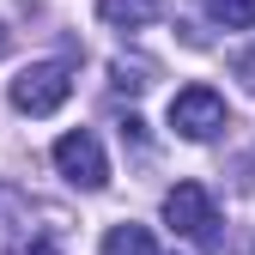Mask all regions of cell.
<instances>
[{"label":"cell","mask_w":255,"mask_h":255,"mask_svg":"<svg viewBox=\"0 0 255 255\" xmlns=\"http://www.w3.org/2000/svg\"><path fill=\"white\" fill-rule=\"evenodd\" d=\"M61 243H67V213L0 182V255H61Z\"/></svg>","instance_id":"6da1fadb"},{"label":"cell","mask_w":255,"mask_h":255,"mask_svg":"<svg viewBox=\"0 0 255 255\" xmlns=\"http://www.w3.org/2000/svg\"><path fill=\"white\" fill-rule=\"evenodd\" d=\"M73 98V67L67 61H37L12 79V110L18 116H55L61 104Z\"/></svg>","instance_id":"7a4b0ae2"},{"label":"cell","mask_w":255,"mask_h":255,"mask_svg":"<svg viewBox=\"0 0 255 255\" xmlns=\"http://www.w3.org/2000/svg\"><path fill=\"white\" fill-rule=\"evenodd\" d=\"M55 170L67 176L73 188H85V195H98V188L110 182V164H104V146L91 128H73V134L55 140Z\"/></svg>","instance_id":"3957f363"},{"label":"cell","mask_w":255,"mask_h":255,"mask_svg":"<svg viewBox=\"0 0 255 255\" xmlns=\"http://www.w3.org/2000/svg\"><path fill=\"white\" fill-rule=\"evenodd\" d=\"M170 128L182 140H213L219 128H225V98H219L213 85H182L170 98Z\"/></svg>","instance_id":"277c9868"},{"label":"cell","mask_w":255,"mask_h":255,"mask_svg":"<svg viewBox=\"0 0 255 255\" xmlns=\"http://www.w3.org/2000/svg\"><path fill=\"white\" fill-rule=\"evenodd\" d=\"M164 225L176 237H213V225H219L213 195H207L201 182H176L170 195H164Z\"/></svg>","instance_id":"5b68a950"},{"label":"cell","mask_w":255,"mask_h":255,"mask_svg":"<svg viewBox=\"0 0 255 255\" xmlns=\"http://www.w3.org/2000/svg\"><path fill=\"white\" fill-rule=\"evenodd\" d=\"M164 6H170V0H98V18L116 24V30H140V24H152Z\"/></svg>","instance_id":"8992f818"},{"label":"cell","mask_w":255,"mask_h":255,"mask_svg":"<svg viewBox=\"0 0 255 255\" xmlns=\"http://www.w3.org/2000/svg\"><path fill=\"white\" fill-rule=\"evenodd\" d=\"M98 255H158V249H152V231H146V225L122 219V225L104 231V249H98Z\"/></svg>","instance_id":"52a82bcc"},{"label":"cell","mask_w":255,"mask_h":255,"mask_svg":"<svg viewBox=\"0 0 255 255\" xmlns=\"http://www.w3.org/2000/svg\"><path fill=\"white\" fill-rule=\"evenodd\" d=\"M152 79H158V67H152L146 55H116L110 61V85L116 91H146Z\"/></svg>","instance_id":"ba28073f"},{"label":"cell","mask_w":255,"mask_h":255,"mask_svg":"<svg viewBox=\"0 0 255 255\" xmlns=\"http://www.w3.org/2000/svg\"><path fill=\"white\" fill-rule=\"evenodd\" d=\"M207 18L213 24H225V30H249L255 24V0H201Z\"/></svg>","instance_id":"9c48e42d"},{"label":"cell","mask_w":255,"mask_h":255,"mask_svg":"<svg viewBox=\"0 0 255 255\" xmlns=\"http://www.w3.org/2000/svg\"><path fill=\"white\" fill-rule=\"evenodd\" d=\"M237 79L255 91V49H249V55H237Z\"/></svg>","instance_id":"30bf717a"},{"label":"cell","mask_w":255,"mask_h":255,"mask_svg":"<svg viewBox=\"0 0 255 255\" xmlns=\"http://www.w3.org/2000/svg\"><path fill=\"white\" fill-rule=\"evenodd\" d=\"M6 43H12V30H6V24H0V55H6Z\"/></svg>","instance_id":"8fae6325"}]
</instances>
